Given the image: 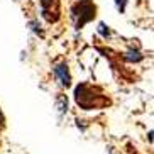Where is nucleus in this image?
Segmentation results:
<instances>
[{"label":"nucleus","instance_id":"obj_1","mask_svg":"<svg viewBox=\"0 0 154 154\" xmlns=\"http://www.w3.org/2000/svg\"><path fill=\"white\" fill-rule=\"evenodd\" d=\"M75 102L83 110L105 109V107H109L112 103V100L109 98V95H105L100 88H97V86L90 85V83H86V82L78 83L75 86Z\"/></svg>","mask_w":154,"mask_h":154},{"label":"nucleus","instance_id":"obj_2","mask_svg":"<svg viewBox=\"0 0 154 154\" xmlns=\"http://www.w3.org/2000/svg\"><path fill=\"white\" fill-rule=\"evenodd\" d=\"M69 15H71L73 26L75 29H83L86 24H90L95 20L97 17V5L93 0H78L71 5L69 9Z\"/></svg>","mask_w":154,"mask_h":154},{"label":"nucleus","instance_id":"obj_3","mask_svg":"<svg viewBox=\"0 0 154 154\" xmlns=\"http://www.w3.org/2000/svg\"><path fill=\"white\" fill-rule=\"evenodd\" d=\"M53 75L54 80L58 82V85L61 88H69L73 85V76L69 71V64L66 61H58L53 64Z\"/></svg>","mask_w":154,"mask_h":154},{"label":"nucleus","instance_id":"obj_4","mask_svg":"<svg viewBox=\"0 0 154 154\" xmlns=\"http://www.w3.org/2000/svg\"><path fill=\"white\" fill-rule=\"evenodd\" d=\"M41 15L49 24L58 22V19H59V2L58 0H41Z\"/></svg>","mask_w":154,"mask_h":154},{"label":"nucleus","instance_id":"obj_5","mask_svg":"<svg viewBox=\"0 0 154 154\" xmlns=\"http://www.w3.org/2000/svg\"><path fill=\"white\" fill-rule=\"evenodd\" d=\"M122 58L125 59L127 63H139V61L144 59V54H142L139 49H129L122 54Z\"/></svg>","mask_w":154,"mask_h":154},{"label":"nucleus","instance_id":"obj_6","mask_svg":"<svg viewBox=\"0 0 154 154\" xmlns=\"http://www.w3.org/2000/svg\"><path fill=\"white\" fill-rule=\"evenodd\" d=\"M29 29H31L36 36H41V37H44V29H42V26H41V22L37 20V19H32V20H29Z\"/></svg>","mask_w":154,"mask_h":154},{"label":"nucleus","instance_id":"obj_7","mask_svg":"<svg viewBox=\"0 0 154 154\" xmlns=\"http://www.w3.org/2000/svg\"><path fill=\"white\" fill-rule=\"evenodd\" d=\"M56 107H58L59 113H66L68 112V98H66V95L59 93V97L56 98Z\"/></svg>","mask_w":154,"mask_h":154},{"label":"nucleus","instance_id":"obj_8","mask_svg":"<svg viewBox=\"0 0 154 154\" xmlns=\"http://www.w3.org/2000/svg\"><path fill=\"white\" fill-rule=\"evenodd\" d=\"M98 32L105 37V39H107V37L112 34V31L109 29V26H107V24H103V22H100V24H98Z\"/></svg>","mask_w":154,"mask_h":154},{"label":"nucleus","instance_id":"obj_9","mask_svg":"<svg viewBox=\"0 0 154 154\" xmlns=\"http://www.w3.org/2000/svg\"><path fill=\"white\" fill-rule=\"evenodd\" d=\"M115 9L120 12V14H124L127 9V0H115Z\"/></svg>","mask_w":154,"mask_h":154},{"label":"nucleus","instance_id":"obj_10","mask_svg":"<svg viewBox=\"0 0 154 154\" xmlns=\"http://www.w3.org/2000/svg\"><path fill=\"white\" fill-rule=\"evenodd\" d=\"M5 129V115L2 112V107H0V131H4Z\"/></svg>","mask_w":154,"mask_h":154}]
</instances>
